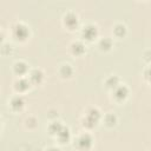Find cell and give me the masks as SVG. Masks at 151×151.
<instances>
[{
  "label": "cell",
  "instance_id": "1",
  "mask_svg": "<svg viewBox=\"0 0 151 151\" xmlns=\"http://www.w3.org/2000/svg\"><path fill=\"white\" fill-rule=\"evenodd\" d=\"M99 117H100V114H99L98 110H97V109H91V110L88 111V113H87L85 120H84V125L90 126V127L93 126V125L98 122Z\"/></svg>",
  "mask_w": 151,
  "mask_h": 151
},
{
  "label": "cell",
  "instance_id": "2",
  "mask_svg": "<svg viewBox=\"0 0 151 151\" xmlns=\"http://www.w3.org/2000/svg\"><path fill=\"white\" fill-rule=\"evenodd\" d=\"M13 33H14V35H15L18 39L24 40V39H26L27 35H28V28H27L24 24H17V25L14 26V28H13Z\"/></svg>",
  "mask_w": 151,
  "mask_h": 151
},
{
  "label": "cell",
  "instance_id": "3",
  "mask_svg": "<svg viewBox=\"0 0 151 151\" xmlns=\"http://www.w3.org/2000/svg\"><path fill=\"white\" fill-rule=\"evenodd\" d=\"M92 144V139L88 134H81L77 139V145L79 149H88Z\"/></svg>",
  "mask_w": 151,
  "mask_h": 151
},
{
  "label": "cell",
  "instance_id": "4",
  "mask_svg": "<svg viewBox=\"0 0 151 151\" xmlns=\"http://www.w3.org/2000/svg\"><path fill=\"white\" fill-rule=\"evenodd\" d=\"M97 34V27L94 25H86L83 29V37L87 40H91Z\"/></svg>",
  "mask_w": 151,
  "mask_h": 151
},
{
  "label": "cell",
  "instance_id": "5",
  "mask_svg": "<svg viewBox=\"0 0 151 151\" xmlns=\"http://www.w3.org/2000/svg\"><path fill=\"white\" fill-rule=\"evenodd\" d=\"M64 21H65V24H66L68 27H73V26L77 25V22H78V18H77V15H76L73 12H68V13L65 14V17H64Z\"/></svg>",
  "mask_w": 151,
  "mask_h": 151
},
{
  "label": "cell",
  "instance_id": "6",
  "mask_svg": "<svg viewBox=\"0 0 151 151\" xmlns=\"http://www.w3.org/2000/svg\"><path fill=\"white\" fill-rule=\"evenodd\" d=\"M126 96H127V88H126V86H124V85H118L117 87H114V97H116L117 99L122 100V99H124Z\"/></svg>",
  "mask_w": 151,
  "mask_h": 151
},
{
  "label": "cell",
  "instance_id": "7",
  "mask_svg": "<svg viewBox=\"0 0 151 151\" xmlns=\"http://www.w3.org/2000/svg\"><path fill=\"white\" fill-rule=\"evenodd\" d=\"M14 85H15L14 87H15L17 90H19V91H24V90H26V88L29 86V81H28L27 79H25V78H20L19 80L15 81Z\"/></svg>",
  "mask_w": 151,
  "mask_h": 151
},
{
  "label": "cell",
  "instance_id": "8",
  "mask_svg": "<svg viewBox=\"0 0 151 151\" xmlns=\"http://www.w3.org/2000/svg\"><path fill=\"white\" fill-rule=\"evenodd\" d=\"M29 79H31V81H33V83H39V81L42 79V72H41L40 70H38V68L33 70V71L31 72V74H29Z\"/></svg>",
  "mask_w": 151,
  "mask_h": 151
},
{
  "label": "cell",
  "instance_id": "9",
  "mask_svg": "<svg viewBox=\"0 0 151 151\" xmlns=\"http://www.w3.org/2000/svg\"><path fill=\"white\" fill-rule=\"evenodd\" d=\"M22 105H24V100H22L21 97L15 96V97L12 98V100H11V106H12L14 110H19V109H21Z\"/></svg>",
  "mask_w": 151,
  "mask_h": 151
},
{
  "label": "cell",
  "instance_id": "10",
  "mask_svg": "<svg viewBox=\"0 0 151 151\" xmlns=\"http://www.w3.org/2000/svg\"><path fill=\"white\" fill-rule=\"evenodd\" d=\"M14 71H15V73H18V74H24V73H26V71H27V65H26L24 61H18V63H15V65H14Z\"/></svg>",
  "mask_w": 151,
  "mask_h": 151
},
{
  "label": "cell",
  "instance_id": "11",
  "mask_svg": "<svg viewBox=\"0 0 151 151\" xmlns=\"http://www.w3.org/2000/svg\"><path fill=\"white\" fill-rule=\"evenodd\" d=\"M72 51H73V53H76V54H81V53L85 51V46H84L81 42L76 41V42L72 44Z\"/></svg>",
  "mask_w": 151,
  "mask_h": 151
},
{
  "label": "cell",
  "instance_id": "12",
  "mask_svg": "<svg viewBox=\"0 0 151 151\" xmlns=\"http://www.w3.org/2000/svg\"><path fill=\"white\" fill-rule=\"evenodd\" d=\"M58 137H59V139H60L61 143H65V142L68 140V138H70V132H68V130H67L66 127H63V129L60 130V132L58 133Z\"/></svg>",
  "mask_w": 151,
  "mask_h": 151
},
{
  "label": "cell",
  "instance_id": "13",
  "mask_svg": "<svg viewBox=\"0 0 151 151\" xmlns=\"http://www.w3.org/2000/svg\"><path fill=\"white\" fill-rule=\"evenodd\" d=\"M63 127H64V126H63L59 122H54V123H52V124L50 125L48 129H50V132H51V133H57V134H58Z\"/></svg>",
  "mask_w": 151,
  "mask_h": 151
},
{
  "label": "cell",
  "instance_id": "14",
  "mask_svg": "<svg viewBox=\"0 0 151 151\" xmlns=\"http://www.w3.org/2000/svg\"><path fill=\"white\" fill-rule=\"evenodd\" d=\"M118 77L117 76H111L106 79V85L109 87H117L118 86Z\"/></svg>",
  "mask_w": 151,
  "mask_h": 151
},
{
  "label": "cell",
  "instance_id": "15",
  "mask_svg": "<svg viewBox=\"0 0 151 151\" xmlns=\"http://www.w3.org/2000/svg\"><path fill=\"white\" fill-rule=\"evenodd\" d=\"M60 73H61V76H64V77H68V76H71V73H72V68H71V66H70L68 64L63 65V66L60 67Z\"/></svg>",
  "mask_w": 151,
  "mask_h": 151
},
{
  "label": "cell",
  "instance_id": "16",
  "mask_svg": "<svg viewBox=\"0 0 151 151\" xmlns=\"http://www.w3.org/2000/svg\"><path fill=\"white\" fill-rule=\"evenodd\" d=\"M111 40L109 39V38H104V39H101L100 40V42H99V46L103 48V50H109L110 47H111Z\"/></svg>",
  "mask_w": 151,
  "mask_h": 151
},
{
  "label": "cell",
  "instance_id": "17",
  "mask_svg": "<svg viewBox=\"0 0 151 151\" xmlns=\"http://www.w3.org/2000/svg\"><path fill=\"white\" fill-rule=\"evenodd\" d=\"M113 31H114V33H116L117 35H123V34L125 33V26L122 25V24H117V25L114 26Z\"/></svg>",
  "mask_w": 151,
  "mask_h": 151
},
{
  "label": "cell",
  "instance_id": "18",
  "mask_svg": "<svg viewBox=\"0 0 151 151\" xmlns=\"http://www.w3.org/2000/svg\"><path fill=\"white\" fill-rule=\"evenodd\" d=\"M105 122L107 123V125H113L116 123V117L112 114V113H109L106 117H105Z\"/></svg>",
  "mask_w": 151,
  "mask_h": 151
},
{
  "label": "cell",
  "instance_id": "19",
  "mask_svg": "<svg viewBox=\"0 0 151 151\" xmlns=\"http://www.w3.org/2000/svg\"><path fill=\"white\" fill-rule=\"evenodd\" d=\"M145 77H146L149 80H151V67H149V68L145 71Z\"/></svg>",
  "mask_w": 151,
  "mask_h": 151
},
{
  "label": "cell",
  "instance_id": "20",
  "mask_svg": "<svg viewBox=\"0 0 151 151\" xmlns=\"http://www.w3.org/2000/svg\"><path fill=\"white\" fill-rule=\"evenodd\" d=\"M47 151H59V149H57V147H50Z\"/></svg>",
  "mask_w": 151,
  "mask_h": 151
}]
</instances>
